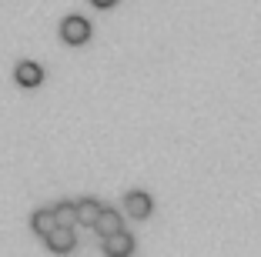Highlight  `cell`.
I'll use <instances>...</instances> for the list:
<instances>
[{
  "label": "cell",
  "instance_id": "obj_1",
  "mask_svg": "<svg viewBox=\"0 0 261 257\" xmlns=\"http://www.w3.org/2000/svg\"><path fill=\"white\" fill-rule=\"evenodd\" d=\"M61 37H64V44L81 47V44L91 40V23H87L84 17H67V20L61 23Z\"/></svg>",
  "mask_w": 261,
  "mask_h": 257
},
{
  "label": "cell",
  "instance_id": "obj_2",
  "mask_svg": "<svg viewBox=\"0 0 261 257\" xmlns=\"http://www.w3.org/2000/svg\"><path fill=\"white\" fill-rule=\"evenodd\" d=\"M44 241H47V247L54 250V254H67V250H74L77 237H74V227L57 224L54 231H47V234H44Z\"/></svg>",
  "mask_w": 261,
  "mask_h": 257
},
{
  "label": "cell",
  "instance_id": "obj_3",
  "mask_svg": "<svg viewBox=\"0 0 261 257\" xmlns=\"http://www.w3.org/2000/svg\"><path fill=\"white\" fill-rule=\"evenodd\" d=\"M130 250H134V237H130L124 227L104 237V254H108V257H127Z\"/></svg>",
  "mask_w": 261,
  "mask_h": 257
},
{
  "label": "cell",
  "instance_id": "obj_4",
  "mask_svg": "<svg viewBox=\"0 0 261 257\" xmlns=\"http://www.w3.org/2000/svg\"><path fill=\"white\" fill-rule=\"evenodd\" d=\"M124 207H127V214H130V217L144 220V217H151V211H154V201L144 194V190H130V194L124 197Z\"/></svg>",
  "mask_w": 261,
  "mask_h": 257
},
{
  "label": "cell",
  "instance_id": "obj_5",
  "mask_svg": "<svg viewBox=\"0 0 261 257\" xmlns=\"http://www.w3.org/2000/svg\"><path fill=\"white\" fill-rule=\"evenodd\" d=\"M14 77H17L20 87H37V83L44 80V70H40V64H34V61H20L17 70H14Z\"/></svg>",
  "mask_w": 261,
  "mask_h": 257
},
{
  "label": "cell",
  "instance_id": "obj_6",
  "mask_svg": "<svg viewBox=\"0 0 261 257\" xmlns=\"http://www.w3.org/2000/svg\"><path fill=\"white\" fill-rule=\"evenodd\" d=\"M74 207H77V224L94 227V220H97V214H100V201L84 197V201H74Z\"/></svg>",
  "mask_w": 261,
  "mask_h": 257
},
{
  "label": "cell",
  "instance_id": "obj_7",
  "mask_svg": "<svg viewBox=\"0 0 261 257\" xmlns=\"http://www.w3.org/2000/svg\"><path fill=\"white\" fill-rule=\"evenodd\" d=\"M94 231H97L100 237H108V234H114V231H121V214H117V211H108V207H100L97 220H94Z\"/></svg>",
  "mask_w": 261,
  "mask_h": 257
},
{
  "label": "cell",
  "instance_id": "obj_8",
  "mask_svg": "<svg viewBox=\"0 0 261 257\" xmlns=\"http://www.w3.org/2000/svg\"><path fill=\"white\" fill-rule=\"evenodd\" d=\"M31 227H34V231H37L40 237H44L47 231H54V227H57L54 207H50V211H47V207H44V211H34V217H31Z\"/></svg>",
  "mask_w": 261,
  "mask_h": 257
},
{
  "label": "cell",
  "instance_id": "obj_9",
  "mask_svg": "<svg viewBox=\"0 0 261 257\" xmlns=\"http://www.w3.org/2000/svg\"><path fill=\"white\" fill-rule=\"evenodd\" d=\"M54 217H57V224L74 227V224H77V207L70 204V201H64V204H57V207H54Z\"/></svg>",
  "mask_w": 261,
  "mask_h": 257
},
{
  "label": "cell",
  "instance_id": "obj_10",
  "mask_svg": "<svg viewBox=\"0 0 261 257\" xmlns=\"http://www.w3.org/2000/svg\"><path fill=\"white\" fill-rule=\"evenodd\" d=\"M91 4H94V7H114L117 0H91Z\"/></svg>",
  "mask_w": 261,
  "mask_h": 257
}]
</instances>
